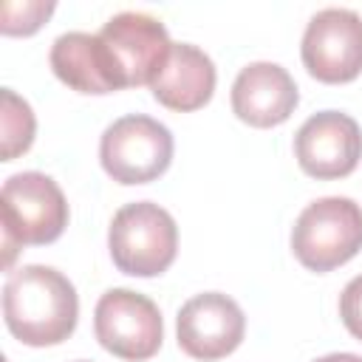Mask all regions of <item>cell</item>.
Returning a JSON list of instances; mask_svg holds the SVG:
<instances>
[{"label":"cell","mask_w":362,"mask_h":362,"mask_svg":"<svg viewBox=\"0 0 362 362\" xmlns=\"http://www.w3.org/2000/svg\"><path fill=\"white\" fill-rule=\"evenodd\" d=\"M294 257L311 272H331L362 249V209L345 195L311 201L291 229Z\"/></svg>","instance_id":"4"},{"label":"cell","mask_w":362,"mask_h":362,"mask_svg":"<svg viewBox=\"0 0 362 362\" xmlns=\"http://www.w3.org/2000/svg\"><path fill=\"white\" fill-rule=\"evenodd\" d=\"M150 90L170 110H198L212 99L215 65L201 48L189 42H173L164 68L150 82Z\"/></svg>","instance_id":"12"},{"label":"cell","mask_w":362,"mask_h":362,"mask_svg":"<svg viewBox=\"0 0 362 362\" xmlns=\"http://www.w3.org/2000/svg\"><path fill=\"white\" fill-rule=\"evenodd\" d=\"M294 156L311 178H345L362 158V130L348 113L320 110L300 124Z\"/></svg>","instance_id":"9"},{"label":"cell","mask_w":362,"mask_h":362,"mask_svg":"<svg viewBox=\"0 0 362 362\" xmlns=\"http://www.w3.org/2000/svg\"><path fill=\"white\" fill-rule=\"evenodd\" d=\"M339 317L345 322V328L362 339V274H356L345 288H342V297H339Z\"/></svg>","instance_id":"16"},{"label":"cell","mask_w":362,"mask_h":362,"mask_svg":"<svg viewBox=\"0 0 362 362\" xmlns=\"http://www.w3.org/2000/svg\"><path fill=\"white\" fill-rule=\"evenodd\" d=\"M303 65L320 82H351L362 74V17L351 8L317 11L303 34Z\"/></svg>","instance_id":"8"},{"label":"cell","mask_w":362,"mask_h":362,"mask_svg":"<svg viewBox=\"0 0 362 362\" xmlns=\"http://www.w3.org/2000/svg\"><path fill=\"white\" fill-rule=\"evenodd\" d=\"M314 362H362V356H356V354H328V356H320Z\"/></svg>","instance_id":"17"},{"label":"cell","mask_w":362,"mask_h":362,"mask_svg":"<svg viewBox=\"0 0 362 362\" xmlns=\"http://www.w3.org/2000/svg\"><path fill=\"white\" fill-rule=\"evenodd\" d=\"M300 102L291 74L277 62H249L232 82V110L252 127L283 124Z\"/></svg>","instance_id":"11"},{"label":"cell","mask_w":362,"mask_h":362,"mask_svg":"<svg viewBox=\"0 0 362 362\" xmlns=\"http://www.w3.org/2000/svg\"><path fill=\"white\" fill-rule=\"evenodd\" d=\"M99 161L119 184H147L173 161V133L153 116L130 113L105 127Z\"/></svg>","instance_id":"5"},{"label":"cell","mask_w":362,"mask_h":362,"mask_svg":"<svg viewBox=\"0 0 362 362\" xmlns=\"http://www.w3.org/2000/svg\"><path fill=\"white\" fill-rule=\"evenodd\" d=\"M34 127L31 105L11 88H3V161H11L31 147Z\"/></svg>","instance_id":"14"},{"label":"cell","mask_w":362,"mask_h":362,"mask_svg":"<svg viewBox=\"0 0 362 362\" xmlns=\"http://www.w3.org/2000/svg\"><path fill=\"white\" fill-rule=\"evenodd\" d=\"M107 249L119 272L133 277H156L175 260L178 226L173 215L153 201L124 204L110 221Z\"/></svg>","instance_id":"3"},{"label":"cell","mask_w":362,"mask_h":362,"mask_svg":"<svg viewBox=\"0 0 362 362\" xmlns=\"http://www.w3.org/2000/svg\"><path fill=\"white\" fill-rule=\"evenodd\" d=\"M99 40L107 51L119 88L150 85L173 48L164 23L141 11H122L110 17L102 25Z\"/></svg>","instance_id":"7"},{"label":"cell","mask_w":362,"mask_h":362,"mask_svg":"<svg viewBox=\"0 0 362 362\" xmlns=\"http://www.w3.org/2000/svg\"><path fill=\"white\" fill-rule=\"evenodd\" d=\"M6 266L20 246H42L62 235L68 226V201L59 184L37 170L6 178L0 192Z\"/></svg>","instance_id":"2"},{"label":"cell","mask_w":362,"mask_h":362,"mask_svg":"<svg viewBox=\"0 0 362 362\" xmlns=\"http://www.w3.org/2000/svg\"><path fill=\"white\" fill-rule=\"evenodd\" d=\"M51 68L54 74L79 93H110L119 90L107 51L99 34L68 31L59 34L51 45Z\"/></svg>","instance_id":"13"},{"label":"cell","mask_w":362,"mask_h":362,"mask_svg":"<svg viewBox=\"0 0 362 362\" xmlns=\"http://www.w3.org/2000/svg\"><path fill=\"white\" fill-rule=\"evenodd\" d=\"M54 11V3L25 0V3H3V34H34Z\"/></svg>","instance_id":"15"},{"label":"cell","mask_w":362,"mask_h":362,"mask_svg":"<svg viewBox=\"0 0 362 362\" xmlns=\"http://www.w3.org/2000/svg\"><path fill=\"white\" fill-rule=\"evenodd\" d=\"M3 317L20 342L34 348L57 345L76 328V288L51 266H20L3 286Z\"/></svg>","instance_id":"1"},{"label":"cell","mask_w":362,"mask_h":362,"mask_svg":"<svg viewBox=\"0 0 362 362\" xmlns=\"http://www.w3.org/2000/svg\"><path fill=\"white\" fill-rule=\"evenodd\" d=\"M175 328L181 351L192 359L209 362L232 354L240 345L246 317L232 297L221 291H204L181 305Z\"/></svg>","instance_id":"10"},{"label":"cell","mask_w":362,"mask_h":362,"mask_svg":"<svg viewBox=\"0 0 362 362\" xmlns=\"http://www.w3.org/2000/svg\"><path fill=\"white\" fill-rule=\"evenodd\" d=\"M93 331L105 351L130 362L150 359L164 339L158 305L130 288H110L99 297L93 311Z\"/></svg>","instance_id":"6"}]
</instances>
